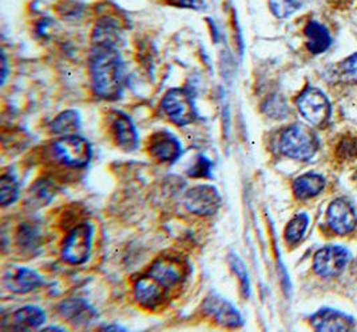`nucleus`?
<instances>
[{
	"mask_svg": "<svg viewBox=\"0 0 357 332\" xmlns=\"http://www.w3.org/2000/svg\"><path fill=\"white\" fill-rule=\"evenodd\" d=\"M150 276L157 279L166 288L177 285L183 278V266L177 259L160 258L157 259L147 272Z\"/></svg>",
	"mask_w": 357,
	"mask_h": 332,
	"instance_id": "nucleus-15",
	"label": "nucleus"
},
{
	"mask_svg": "<svg viewBox=\"0 0 357 332\" xmlns=\"http://www.w3.org/2000/svg\"><path fill=\"white\" fill-rule=\"evenodd\" d=\"M149 152L162 163H174L182 155V144L172 132L160 131L151 136Z\"/></svg>",
	"mask_w": 357,
	"mask_h": 332,
	"instance_id": "nucleus-12",
	"label": "nucleus"
},
{
	"mask_svg": "<svg viewBox=\"0 0 357 332\" xmlns=\"http://www.w3.org/2000/svg\"><path fill=\"white\" fill-rule=\"evenodd\" d=\"M324 177L321 175L313 174V173L301 175L293 182V192L301 200L310 199L319 195L321 191L324 190Z\"/></svg>",
	"mask_w": 357,
	"mask_h": 332,
	"instance_id": "nucleus-20",
	"label": "nucleus"
},
{
	"mask_svg": "<svg viewBox=\"0 0 357 332\" xmlns=\"http://www.w3.org/2000/svg\"><path fill=\"white\" fill-rule=\"evenodd\" d=\"M301 7V0H269V8L278 19L293 15Z\"/></svg>",
	"mask_w": 357,
	"mask_h": 332,
	"instance_id": "nucleus-27",
	"label": "nucleus"
},
{
	"mask_svg": "<svg viewBox=\"0 0 357 332\" xmlns=\"http://www.w3.org/2000/svg\"><path fill=\"white\" fill-rule=\"evenodd\" d=\"M3 285L14 294H29L43 285V278L33 269L11 267L3 275Z\"/></svg>",
	"mask_w": 357,
	"mask_h": 332,
	"instance_id": "nucleus-9",
	"label": "nucleus"
},
{
	"mask_svg": "<svg viewBox=\"0 0 357 332\" xmlns=\"http://www.w3.org/2000/svg\"><path fill=\"white\" fill-rule=\"evenodd\" d=\"M105 330H123V329L119 326H106Z\"/></svg>",
	"mask_w": 357,
	"mask_h": 332,
	"instance_id": "nucleus-32",
	"label": "nucleus"
},
{
	"mask_svg": "<svg viewBox=\"0 0 357 332\" xmlns=\"http://www.w3.org/2000/svg\"><path fill=\"white\" fill-rule=\"evenodd\" d=\"M7 78V59H6V55L1 54V84H4Z\"/></svg>",
	"mask_w": 357,
	"mask_h": 332,
	"instance_id": "nucleus-31",
	"label": "nucleus"
},
{
	"mask_svg": "<svg viewBox=\"0 0 357 332\" xmlns=\"http://www.w3.org/2000/svg\"><path fill=\"white\" fill-rule=\"evenodd\" d=\"M90 78L96 95L106 100L121 97L125 88V64L118 48L93 47Z\"/></svg>",
	"mask_w": 357,
	"mask_h": 332,
	"instance_id": "nucleus-1",
	"label": "nucleus"
},
{
	"mask_svg": "<svg viewBox=\"0 0 357 332\" xmlns=\"http://www.w3.org/2000/svg\"><path fill=\"white\" fill-rule=\"evenodd\" d=\"M54 157L71 168H83L93 158L91 144L77 135L63 136L52 147Z\"/></svg>",
	"mask_w": 357,
	"mask_h": 332,
	"instance_id": "nucleus-4",
	"label": "nucleus"
},
{
	"mask_svg": "<svg viewBox=\"0 0 357 332\" xmlns=\"http://www.w3.org/2000/svg\"><path fill=\"white\" fill-rule=\"evenodd\" d=\"M183 203L188 211L195 215L211 216L220 210L222 198L214 186L199 184L186 192Z\"/></svg>",
	"mask_w": 357,
	"mask_h": 332,
	"instance_id": "nucleus-7",
	"label": "nucleus"
},
{
	"mask_svg": "<svg viewBox=\"0 0 357 332\" xmlns=\"http://www.w3.org/2000/svg\"><path fill=\"white\" fill-rule=\"evenodd\" d=\"M349 260V253L339 246H328L314 255L313 269L323 278L337 276L345 269Z\"/></svg>",
	"mask_w": 357,
	"mask_h": 332,
	"instance_id": "nucleus-8",
	"label": "nucleus"
},
{
	"mask_svg": "<svg viewBox=\"0 0 357 332\" xmlns=\"http://www.w3.org/2000/svg\"><path fill=\"white\" fill-rule=\"evenodd\" d=\"M94 228L90 223H82L73 228L63 242L62 259L71 266H79L89 260L93 248Z\"/></svg>",
	"mask_w": 357,
	"mask_h": 332,
	"instance_id": "nucleus-3",
	"label": "nucleus"
},
{
	"mask_svg": "<svg viewBox=\"0 0 357 332\" xmlns=\"http://www.w3.org/2000/svg\"><path fill=\"white\" fill-rule=\"evenodd\" d=\"M19 196V184L17 179L10 174H4L0 177V200L1 206L7 207L17 202Z\"/></svg>",
	"mask_w": 357,
	"mask_h": 332,
	"instance_id": "nucleus-25",
	"label": "nucleus"
},
{
	"mask_svg": "<svg viewBox=\"0 0 357 332\" xmlns=\"http://www.w3.org/2000/svg\"><path fill=\"white\" fill-rule=\"evenodd\" d=\"M162 110L166 116L179 127L192 125L197 119L193 96L182 88L170 90L162 99Z\"/></svg>",
	"mask_w": 357,
	"mask_h": 332,
	"instance_id": "nucleus-5",
	"label": "nucleus"
},
{
	"mask_svg": "<svg viewBox=\"0 0 357 332\" xmlns=\"http://www.w3.org/2000/svg\"><path fill=\"white\" fill-rule=\"evenodd\" d=\"M121 42V30L113 19L99 20L93 32V47H115Z\"/></svg>",
	"mask_w": 357,
	"mask_h": 332,
	"instance_id": "nucleus-18",
	"label": "nucleus"
},
{
	"mask_svg": "<svg viewBox=\"0 0 357 332\" xmlns=\"http://www.w3.org/2000/svg\"><path fill=\"white\" fill-rule=\"evenodd\" d=\"M58 311L74 326H89L98 317L96 308L81 298L66 299L58 306Z\"/></svg>",
	"mask_w": 357,
	"mask_h": 332,
	"instance_id": "nucleus-14",
	"label": "nucleus"
},
{
	"mask_svg": "<svg viewBox=\"0 0 357 332\" xmlns=\"http://www.w3.org/2000/svg\"><path fill=\"white\" fill-rule=\"evenodd\" d=\"M227 262L240 280L243 295L245 298H248L250 295V282H249V275H248L244 262L236 253H230L227 258Z\"/></svg>",
	"mask_w": 357,
	"mask_h": 332,
	"instance_id": "nucleus-26",
	"label": "nucleus"
},
{
	"mask_svg": "<svg viewBox=\"0 0 357 332\" xmlns=\"http://www.w3.org/2000/svg\"><path fill=\"white\" fill-rule=\"evenodd\" d=\"M204 308L222 327L238 329L243 326V317L237 308L222 297H218L215 294L211 295L205 301Z\"/></svg>",
	"mask_w": 357,
	"mask_h": 332,
	"instance_id": "nucleus-11",
	"label": "nucleus"
},
{
	"mask_svg": "<svg viewBox=\"0 0 357 332\" xmlns=\"http://www.w3.org/2000/svg\"><path fill=\"white\" fill-rule=\"evenodd\" d=\"M305 36H307V47L309 52L313 55L323 54L332 45L331 33L321 23L312 20L305 27Z\"/></svg>",
	"mask_w": 357,
	"mask_h": 332,
	"instance_id": "nucleus-19",
	"label": "nucleus"
},
{
	"mask_svg": "<svg viewBox=\"0 0 357 332\" xmlns=\"http://www.w3.org/2000/svg\"><path fill=\"white\" fill-rule=\"evenodd\" d=\"M342 71L357 83V54H354L342 63Z\"/></svg>",
	"mask_w": 357,
	"mask_h": 332,
	"instance_id": "nucleus-30",
	"label": "nucleus"
},
{
	"mask_svg": "<svg viewBox=\"0 0 357 332\" xmlns=\"http://www.w3.org/2000/svg\"><path fill=\"white\" fill-rule=\"evenodd\" d=\"M309 218L307 214H298L293 218L292 221L288 223L287 228H285V239L289 244H296L298 243L307 228H308Z\"/></svg>",
	"mask_w": 357,
	"mask_h": 332,
	"instance_id": "nucleus-24",
	"label": "nucleus"
},
{
	"mask_svg": "<svg viewBox=\"0 0 357 332\" xmlns=\"http://www.w3.org/2000/svg\"><path fill=\"white\" fill-rule=\"evenodd\" d=\"M297 109L312 126L325 125L331 116V103L319 88L307 87L296 100Z\"/></svg>",
	"mask_w": 357,
	"mask_h": 332,
	"instance_id": "nucleus-6",
	"label": "nucleus"
},
{
	"mask_svg": "<svg viewBox=\"0 0 357 332\" xmlns=\"http://www.w3.org/2000/svg\"><path fill=\"white\" fill-rule=\"evenodd\" d=\"M167 290L169 288L147 274L135 282L134 295L141 306L146 308H155L165 299Z\"/></svg>",
	"mask_w": 357,
	"mask_h": 332,
	"instance_id": "nucleus-13",
	"label": "nucleus"
},
{
	"mask_svg": "<svg viewBox=\"0 0 357 332\" xmlns=\"http://www.w3.org/2000/svg\"><path fill=\"white\" fill-rule=\"evenodd\" d=\"M81 129V115L74 110L59 113L51 123V131L56 135H75Z\"/></svg>",
	"mask_w": 357,
	"mask_h": 332,
	"instance_id": "nucleus-22",
	"label": "nucleus"
},
{
	"mask_svg": "<svg viewBox=\"0 0 357 332\" xmlns=\"http://www.w3.org/2000/svg\"><path fill=\"white\" fill-rule=\"evenodd\" d=\"M55 196V184L50 180L35 182L27 195V203L33 208L46 206Z\"/></svg>",
	"mask_w": 357,
	"mask_h": 332,
	"instance_id": "nucleus-23",
	"label": "nucleus"
},
{
	"mask_svg": "<svg viewBox=\"0 0 357 332\" xmlns=\"http://www.w3.org/2000/svg\"><path fill=\"white\" fill-rule=\"evenodd\" d=\"M170 3L179 8H188V10H202L205 7L204 0H170Z\"/></svg>",
	"mask_w": 357,
	"mask_h": 332,
	"instance_id": "nucleus-29",
	"label": "nucleus"
},
{
	"mask_svg": "<svg viewBox=\"0 0 357 332\" xmlns=\"http://www.w3.org/2000/svg\"><path fill=\"white\" fill-rule=\"evenodd\" d=\"M326 218L329 227L339 235H347L356 227V211L345 199L335 200L328 208Z\"/></svg>",
	"mask_w": 357,
	"mask_h": 332,
	"instance_id": "nucleus-10",
	"label": "nucleus"
},
{
	"mask_svg": "<svg viewBox=\"0 0 357 332\" xmlns=\"http://www.w3.org/2000/svg\"><path fill=\"white\" fill-rule=\"evenodd\" d=\"M113 132L116 145L123 151H134L138 147V132L128 115L121 112L116 113L114 118Z\"/></svg>",
	"mask_w": 357,
	"mask_h": 332,
	"instance_id": "nucleus-17",
	"label": "nucleus"
},
{
	"mask_svg": "<svg viewBox=\"0 0 357 332\" xmlns=\"http://www.w3.org/2000/svg\"><path fill=\"white\" fill-rule=\"evenodd\" d=\"M319 143L313 131L303 125L288 127L280 138V151L288 158L307 161L314 157Z\"/></svg>",
	"mask_w": 357,
	"mask_h": 332,
	"instance_id": "nucleus-2",
	"label": "nucleus"
},
{
	"mask_svg": "<svg viewBox=\"0 0 357 332\" xmlns=\"http://www.w3.org/2000/svg\"><path fill=\"white\" fill-rule=\"evenodd\" d=\"M45 322H46L45 311L35 306H24L13 314L14 329L17 330L39 329Z\"/></svg>",
	"mask_w": 357,
	"mask_h": 332,
	"instance_id": "nucleus-21",
	"label": "nucleus"
},
{
	"mask_svg": "<svg viewBox=\"0 0 357 332\" xmlns=\"http://www.w3.org/2000/svg\"><path fill=\"white\" fill-rule=\"evenodd\" d=\"M213 163L204 155H198L195 164L188 170V175L192 177H209L211 176Z\"/></svg>",
	"mask_w": 357,
	"mask_h": 332,
	"instance_id": "nucleus-28",
	"label": "nucleus"
},
{
	"mask_svg": "<svg viewBox=\"0 0 357 332\" xmlns=\"http://www.w3.org/2000/svg\"><path fill=\"white\" fill-rule=\"evenodd\" d=\"M312 326L317 331H348L354 327V319L326 308L312 317Z\"/></svg>",
	"mask_w": 357,
	"mask_h": 332,
	"instance_id": "nucleus-16",
	"label": "nucleus"
}]
</instances>
